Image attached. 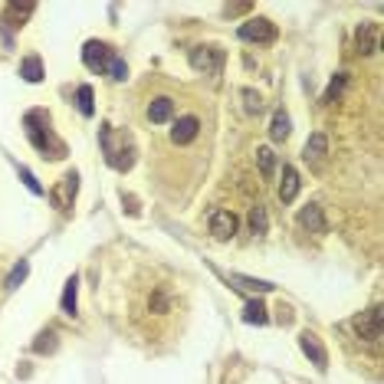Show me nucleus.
Wrapping results in <instances>:
<instances>
[{
  "label": "nucleus",
  "mask_w": 384,
  "mask_h": 384,
  "mask_svg": "<svg viewBox=\"0 0 384 384\" xmlns=\"http://www.w3.org/2000/svg\"><path fill=\"white\" fill-rule=\"evenodd\" d=\"M187 59H191V66L197 69V73H204V76H221L227 53L217 49V47H194Z\"/></svg>",
  "instance_id": "4"
},
{
  "label": "nucleus",
  "mask_w": 384,
  "mask_h": 384,
  "mask_svg": "<svg viewBox=\"0 0 384 384\" xmlns=\"http://www.w3.org/2000/svg\"><path fill=\"white\" fill-rule=\"evenodd\" d=\"M30 13H33V4H17V0H13V4H7L4 23H7V27H23V20H27Z\"/></svg>",
  "instance_id": "16"
},
{
  "label": "nucleus",
  "mask_w": 384,
  "mask_h": 384,
  "mask_svg": "<svg viewBox=\"0 0 384 384\" xmlns=\"http://www.w3.org/2000/svg\"><path fill=\"white\" fill-rule=\"evenodd\" d=\"M342 86H345V73H338V79H332V86H328V92H326L322 102H335L338 92H342Z\"/></svg>",
  "instance_id": "30"
},
{
  "label": "nucleus",
  "mask_w": 384,
  "mask_h": 384,
  "mask_svg": "<svg viewBox=\"0 0 384 384\" xmlns=\"http://www.w3.org/2000/svg\"><path fill=\"white\" fill-rule=\"evenodd\" d=\"M355 49L361 53V56H368V53H375V49H378V27H375V23H361V27H358Z\"/></svg>",
  "instance_id": "14"
},
{
  "label": "nucleus",
  "mask_w": 384,
  "mask_h": 384,
  "mask_svg": "<svg viewBox=\"0 0 384 384\" xmlns=\"http://www.w3.org/2000/svg\"><path fill=\"white\" fill-rule=\"evenodd\" d=\"M99 142H102V151H106V161L116 168V171H128L135 164V144L132 138H122V144H116V138H112V128L102 125V132H99Z\"/></svg>",
  "instance_id": "2"
},
{
  "label": "nucleus",
  "mask_w": 384,
  "mask_h": 384,
  "mask_svg": "<svg viewBox=\"0 0 384 384\" xmlns=\"http://www.w3.org/2000/svg\"><path fill=\"white\" fill-rule=\"evenodd\" d=\"M106 73H109V76H112V79H116V82H122V79L128 76V66H125V59H118L116 53H112V59H109Z\"/></svg>",
  "instance_id": "26"
},
{
  "label": "nucleus",
  "mask_w": 384,
  "mask_h": 384,
  "mask_svg": "<svg viewBox=\"0 0 384 384\" xmlns=\"http://www.w3.org/2000/svg\"><path fill=\"white\" fill-rule=\"evenodd\" d=\"M27 273H30V263H27V259H20L17 266L10 269V276H7V289H17L20 283L27 279Z\"/></svg>",
  "instance_id": "25"
},
{
  "label": "nucleus",
  "mask_w": 384,
  "mask_h": 384,
  "mask_svg": "<svg viewBox=\"0 0 384 384\" xmlns=\"http://www.w3.org/2000/svg\"><path fill=\"white\" fill-rule=\"evenodd\" d=\"M76 191H79V174L76 171H69L59 178V184L49 191V201H53V207L56 211L66 213L69 207H73V201H76Z\"/></svg>",
  "instance_id": "5"
},
{
  "label": "nucleus",
  "mask_w": 384,
  "mask_h": 384,
  "mask_svg": "<svg viewBox=\"0 0 384 384\" xmlns=\"http://www.w3.org/2000/svg\"><path fill=\"white\" fill-rule=\"evenodd\" d=\"M171 116H174V102L168 96H158L148 106V118H151L154 125H164V122H171Z\"/></svg>",
  "instance_id": "15"
},
{
  "label": "nucleus",
  "mask_w": 384,
  "mask_h": 384,
  "mask_svg": "<svg viewBox=\"0 0 384 384\" xmlns=\"http://www.w3.org/2000/svg\"><path fill=\"white\" fill-rule=\"evenodd\" d=\"M76 292H79V279L69 276L66 279V289H63V302H59L66 316H76Z\"/></svg>",
  "instance_id": "19"
},
{
  "label": "nucleus",
  "mask_w": 384,
  "mask_h": 384,
  "mask_svg": "<svg viewBox=\"0 0 384 384\" xmlns=\"http://www.w3.org/2000/svg\"><path fill=\"white\" fill-rule=\"evenodd\" d=\"M299 348H302V355H306L318 371H326L328 368V352H326V345H322V338H318L316 332H302V335H299Z\"/></svg>",
  "instance_id": "7"
},
{
  "label": "nucleus",
  "mask_w": 384,
  "mask_h": 384,
  "mask_svg": "<svg viewBox=\"0 0 384 384\" xmlns=\"http://www.w3.org/2000/svg\"><path fill=\"white\" fill-rule=\"evenodd\" d=\"M197 132H201V122H197L194 116H181L171 128V142L174 144H191L194 138H197Z\"/></svg>",
  "instance_id": "10"
},
{
  "label": "nucleus",
  "mask_w": 384,
  "mask_h": 384,
  "mask_svg": "<svg viewBox=\"0 0 384 384\" xmlns=\"http://www.w3.org/2000/svg\"><path fill=\"white\" fill-rule=\"evenodd\" d=\"M20 76L27 79V82H39V79H43V63H39V56L23 59V63H20Z\"/></svg>",
  "instance_id": "21"
},
{
  "label": "nucleus",
  "mask_w": 384,
  "mask_h": 384,
  "mask_svg": "<svg viewBox=\"0 0 384 384\" xmlns=\"http://www.w3.org/2000/svg\"><path fill=\"white\" fill-rule=\"evenodd\" d=\"M250 230L253 233H266L269 230V217H266V207L263 204H256L250 211Z\"/></svg>",
  "instance_id": "24"
},
{
  "label": "nucleus",
  "mask_w": 384,
  "mask_h": 384,
  "mask_svg": "<svg viewBox=\"0 0 384 384\" xmlns=\"http://www.w3.org/2000/svg\"><path fill=\"white\" fill-rule=\"evenodd\" d=\"M230 283H237L240 289L247 292H273V283H263V279H250V276H240V273H233Z\"/></svg>",
  "instance_id": "22"
},
{
  "label": "nucleus",
  "mask_w": 384,
  "mask_h": 384,
  "mask_svg": "<svg viewBox=\"0 0 384 384\" xmlns=\"http://www.w3.org/2000/svg\"><path fill=\"white\" fill-rule=\"evenodd\" d=\"M237 37H240L243 43H273L279 33H276V23H273V20L250 17V20H243V23H240Z\"/></svg>",
  "instance_id": "3"
},
{
  "label": "nucleus",
  "mask_w": 384,
  "mask_h": 384,
  "mask_svg": "<svg viewBox=\"0 0 384 384\" xmlns=\"http://www.w3.org/2000/svg\"><path fill=\"white\" fill-rule=\"evenodd\" d=\"M355 328L368 345H378V342H381V309L371 306L368 312H361V316L355 318Z\"/></svg>",
  "instance_id": "6"
},
{
  "label": "nucleus",
  "mask_w": 384,
  "mask_h": 384,
  "mask_svg": "<svg viewBox=\"0 0 384 384\" xmlns=\"http://www.w3.org/2000/svg\"><path fill=\"white\" fill-rule=\"evenodd\" d=\"M299 223H302L309 233H328V223H326V217H322V207H318V204H306V207L299 211Z\"/></svg>",
  "instance_id": "11"
},
{
  "label": "nucleus",
  "mask_w": 384,
  "mask_h": 384,
  "mask_svg": "<svg viewBox=\"0 0 384 384\" xmlns=\"http://www.w3.org/2000/svg\"><path fill=\"white\" fill-rule=\"evenodd\" d=\"M20 181L27 184V191H30V194H37V197H43V194H47V191H43V184H39L37 178H33V174L27 171V168H20Z\"/></svg>",
  "instance_id": "29"
},
{
  "label": "nucleus",
  "mask_w": 384,
  "mask_h": 384,
  "mask_svg": "<svg viewBox=\"0 0 384 384\" xmlns=\"http://www.w3.org/2000/svg\"><path fill=\"white\" fill-rule=\"evenodd\" d=\"M328 154V138H326V132H312L309 135V142H306V148H302V158L306 161H322Z\"/></svg>",
  "instance_id": "13"
},
{
  "label": "nucleus",
  "mask_w": 384,
  "mask_h": 384,
  "mask_svg": "<svg viewBox=\"0 0 384 384\" xmlns=\"http://www.w3.org/2000/svg\"><path fill=\"white\" fill-rule=\"evenodd\" d=\"M299 171L292 168V164H283V184H279V201L283 204H292L299 194Z\"/></svg>",
  "instance_id": "12"
},
{
  "label": "nucleus",
  "mask_w": 384,
  "mask_h": 384,
  "mask_svg": "<svg viewBox=\"0 0 384 384\" xmlns=\"http://www.w3.org/2000/svg\"><path fill=\"white\" fill-rule=\"evenodd\" d=\"M256 164H259L263 181H273V174H276V154H273V148H256Z\"/></svg>",
  "instance_id": "17"
},
{
  "label": "nucleus",
  "mask_w": 384,
  "mask_h": 384,
  "mask_svg": "<svg viewBox=\"0 0 384 384\" xmlns=\"http://www.w3.org/2000/svg\"><path fill=\"white\" fill-rule=\"evenodd\" d=\"M92 86H79L76 89V106H79V112H82V116H92V112H96V106H92Z\"/></svg>",
  "instance_id": "23"
},
{
  "label": "nucleus",
  "mask_w": 384,
  "mask_h": 384,
  "mask_svg": "<svg viewBox=\"0 0 384 384\" xmlns=\"http://www.w3.org/2000/svg\"><path fill=\"white\" fill-rule=\"evenodd\" d=\"M23 125H27V138L33 142V148H37L43 158H53V161H59V158L66 154V144H63L56 135H53V128H49V116L43 112V109H33V112H27V116H23Z\"/></svg>",
  "instance_id": "1"
},
{
  "label": "nucleus",
  "mask_w": 384,
  "mask_h": 384,
  "mask_svg": "<svg viewBox=\"0 0 384 384\" xmlns=\"http://www.w3.org/2000/svg\"><path fill=\"white\" fill-rule=\"evenodd\" d=\"M109 59H112V49L106 43H99V39H89L86 47H82V63H86L92 73H106Z\"/></svg>",
  "instance_id": "8"
},
{
  "label": "nucleus",
  "mask_w": 384,
  "mask_h": 384,
  "mask_svg": "<svg viewBox=\"0 0 384 384\" xmlns=\"http://www.w3.org/2000/svg\"><path fill=\"white\" fill-rule=\"evenodd\" d=\"M243 109H247L250 116H256L259 109H263V99H259L253 89H243Z\"/></svg>",
  "instance_id": "28"
},
{
  "label": "nucleus",
  "mask_w": 384,
  "mask_h": 384,
  "mask_svg": "<svg viewBox=\"0 0 384 384\" xmlns=\"http://www.w3.org/2000/svg\"><path fill=\"white\" fill-rule=\"evenodd\" d=\"M53 348H56V332H53V328L43 332V335L33 342V352H39V355H43V352H53Z\"/></svg>",
  "instance_id": "27"
},
{
  "label": "nucleus",
  "mask_w": 384,
  "mask_h": 384,
  "mask_svg": "<svg viewBox=\"0 0 384 384\" xmlns=\"http://www.w3.org/2000/svg\"><path fill=\"white\" fill-rule=\"evenodd\" d=\"M240 221H237V213L233 211H213L211 213V233L217 240H230L233 233H237Z\"/></svg>",
  "instance_id": "9"
},
{
  "label": "nucleus",
  "mask_w": 384,
  "mask_h": 384,
  "mask_svg": "<svg viewBox=\"0 0 384 384\" xmlns=\"http://www.w3.org/2000/svg\"><path fill=\"white\" fill-rule=\"evenodd\" d=\"M289 132H292V122H289V116L279 109L276 116H273V125H269V135H273V142H286Z\"/></svg>",
  "instance_id": "18"
},
{
  "label": "nucleus",
  "mask_w": 384,
  "mask_h": 384,
  "mask_svg": "<svg viewBox=\"0 0 384 384\" xmlns=\"http://www.w3.org/2000/svg\"><path fill=\"white\" fill-rule=\"evenodd\" d=\"M243 322H250V326H266L269 316H266V306L263 302H247V309H243Z\"/></svg>",
  "instance_id": "20"
}]
</instances>
